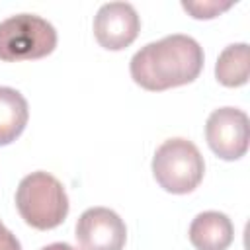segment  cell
I'll use <instances>...</instances> for the list:
<instances>
[{"mask_svg":"<svg viewBox=\"0 0 250 250\" xmlns=\"http://www.w3.org/2000/svg\"><path fill=\"white\" fill-rule=\"evenodd\" d=\"M201 45L184 33H172L141 47L129 64L131 78L145 90L162 92L193 82L203 68Z\"/></svg>","mask_w":250,"mask_h":250,"instance_id":"1","label":"cell"},{"mask_svg":"<svg viewBox=\"0 0 250 250\" xmlns=\"http://www.w3.org/2000/svg\"><path fill=\"white\" fill-rule=\"evenodd\" d=\"M16 207L29 227L51 230L66 219L68 197L53 174L39 170L21 178L16 189Z\"/></svg>","mask_w":250,"mask_h":250,"instance_id":"2","label":"cell"},{"mask_svg":"<svg viewBox=\"0 0 250 250\" xmlns=\"http://www.w3.org/2000/svg\"><path fill=\"white\" fill-rule=\"evenodd\" d=\"M152 174L158 186L170 193L193 191L205 174V162L199 148L182 137L164 141L152 156Z\"/></svg>","mask_w":250,"mask_h":250,"instance_id":"3","label":"cell"},{"mask_svg":"<svg viewBox=\"0 0 250 250\" xmlns=\"http://www.w3.org/2000/svg\"><path fill=\"white\" fill-rule=\"evenodd\" d=\"M57 47L53 23L35 14H16L0 21V61L43 59Z\"/></svg>","mask_w":250,"mask_h":250,"instance_id":"4","label":"cell"},{"mask_svg":"<svg viewBox=\"0 0 250 250\" xmlns=\"http://www.w3.org/2000/svg\"><path fill=\"white\" fill-rule=\"evenodd\" d=\"M209 148L223 160H238L248 150V115L238 107H219L205 123Z\"/></svg>","mask_w":250,"mask_h":250,"instance_id":"5","label":"cell"},{"mask_svg":"<svg viewBox=\"0 0 250 250\" xmlns=\"http://www.w3.org/2000/svg\"><path fill=\"white\" fill-rule=\"evenodd\" d=\"M74 236L80 250H123L127 227L115 211L90 207L78 217Z\"/></svg>","mask_w":250,"mask_h":250,"instance_id":"6","label":"cell"},{"mask_svg":"<svg viewBox=\"0 0 250 250\" xmlns=\"http://www.w3.org/2000/svg\"><path fill=\"white\" fill-rule=\"evenodd\" d=\"M141 31V18L129 2H107L94 16L96 41L109 51L129 47Z\"/></svg>","mask_w":250,"mask_h":250,"instance_id":"7","label":"cell"},{"mask_svg":"<svg viewBox=\"0 0 250 250\" xmlns=\"http://www.w3.org/2000/svg\"><path fill=\"white\" fill-rule=\"evenodd\" d=\"M189 242L195 250H227L234 238V227L225 213L203 211L189 225Z\"/></svg>","mask_w":250,"mask_h":250,"instance_id":"8","label":"cell"},{"mask_svg":"<svg viewBox=\"0 0 250 250\" xmlns=\"http://www.w3.org/2000/svg\"><path fill=\"white\" fill-rule=\"evenodd\" d=\"M29 119L27 100L10 86H0V146L14 143Z\"/></svg>","mask_w":250,"mask_h":250,"instance_id":"9","label":"cell"},{"mask_svg":"<svg viewBox=\"0 0 250 250\" xmlns=\"http://www.w3.org/2000/svg\"><path fill=\"white\" fill-rule=\"evenodd\" d=\"M217 80L227 88H238L250 76V49L248 43H232L225 47L215 64Z\"/></svg>","mask_w":250,"mask_h":250,"instance_id":"10","label":"cell"},{"mask_svg":"<svg viewBox=\"0 0 250 250\" xmlns=\"http://www.w3.org/2000/svg\"><path fill=\"white\" fill-rule=\"evenodd\" d=\"M232 2H217V0H203V2H182V8L191 14L195 20H211L221 12L229 10Z\"/></svg>","mask_w":250,"mask_h":250,"instance_id":"11","label":"cell"},{"mask_svg":"<svg viewBox=\"0 0 250 250\" xmlns=\"http://www.w3.org/2000/svg\"><path fill=\"white\" fill-rule=\"evenodd\" d=\"M0 250H21L16 234L12 230H8L2 221H0Z\"/></svg>","mask_w":250,"mask_h":250,"instance_id":"12","label":"cell"},{"mask_svg":"<svg viewBox=\"0 0 250 250\" xmlns=\"http://www.w3.org/2000/svg\"><path fill=\"white\" fill-rule=\"evenodd\" d=\"M41 250H76V248H72V246L66 244V242H53V244L43 246Z\"/></svg>","mask_w":250,"mask_h":250,"instance_id":"13","label":"cell"}]
</instances>
